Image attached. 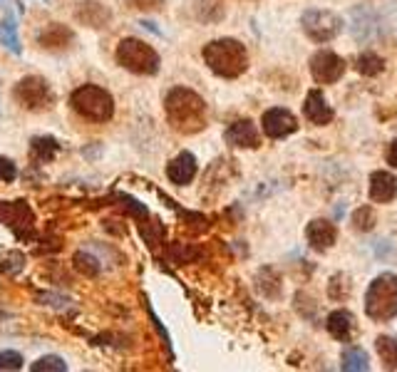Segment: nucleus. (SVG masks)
I'll return each mask as SVG.
<instances>
[{
    "label": "nucleus",
    "instance_id": "412c9836",
    "mask_svg": "<svg viewBox=\"0 0 397 372\" xmlns=\"http://www.w3.org/2000/svg\"><path fill=\"white\" fill-rule=\"evenodd\" d=\"M375 350H378V357L382 360L385 370H397V337L380 335L375 340Z\"/></svg>",
    "mask_w": 397,
    "mask_h": 372
},
{
    "label": "nucleus",
    "instance_id": "ddd939ff",
    "mask_svg": "<svg viewBox=\"0 0 397 372\" xmlns=\"http://www.w3.org/2000/svg\"><path fill=\"white\" fill-rule=\"evenodd\" d=\"M75 40L72 35V30L62 23H50L40 30V35H37V42H40L45 50H53V53H62L67 50Z\"/></svg>",
    "mask_w": 397,
    "mask_h": 372
},
{
    "label": "nucleus",
    "instance_id": "dca6fc26",
    "mask_svg": "<svg viewBox=\"0 0 397 372\" xmlns=\"http://www.w3.org/2000/svg\"><path fill=\"white\" fill-rule=\"evenodd\" d=\"M397 196V179L390 172L370 174V199L375 204H390Z\"/></svg>",
    "mask_w": 397,
    "mask_h": 372
},
{
    "label": "nucleus",
    "instance_id": "cd10ccee",
    "mask_svg": "<svg viewBox=\"0 0 397 372\" xmlns=\"http://www.w3.org/2000/svg\"><path fill=\"white\" fill-rule=\"evenodd\" d=\"M18 177V166L12 164L8 157H0V184H12Z\"/></svg>",
    "mask_w": 397,
    "mask_h": 372
},
{
    "label": "nucleus",
    "instance_id": "473e14b6",
    "mask_svg": "<svg viewBox=\"0 0 397 372\" xmlns=\"http://www.w3.org/2000/svg\"><path fill=\"white\" fill-rule=\"evenodd\" d=\"M6 3H8V0H0V6H3V8H6Z\"/></svg>",
    "mask_w": 397,
    "mask_h": 372
},
{
    "label": "nucleus",
    "instance_id": "f8f14e48",
    "mask_svg": "<svg viewBox=\"0 0 397 372\" xmlns=\"http://www.w3.org/2000/svg\"><path fill=\"white\" fill-rule=\"evenodd\" d=\"M196 172H199V166H196V157L191 152H179L166 166V177L177 186H186L194 181Z\"/></svg>",
    "mask_w": 397,
    "mask_h": 372
},
{
    "label": "nucleus",
    "instance_id": "b1692460",
    "mask_svg": "<svg viewBox=\"0 0 397 372\" xmlns=\"http://www.w3.org/2000/svg\"><path fill=\"white\" fill-rule=\"evenodd\" d=\"M72 263H75V268L87 278H92V276L100 273V260H97L92 254H87V251H78L75 258H72Z\"/></svg>",
    "mask_w": 397,
    "mask_h": 372
},
{
    "label": "nucleus",
    "instance_id": "4be33fe9",
    "mask_svg": "<svg viewBox=\"0 0 397 372\" xmlns=\"http://www.w3.org/2000/svg\"><path fill=\"white\" fill-rule=\"evenodd\" d=\"M343 367L345 372H368L370 370V360L368 353L362 348H348L343 353Z\"/></svg>",
    "mask_w": 397,
    "mask_h": 372
},
{
    "label": "nucleus",
    "instance_id": "bb28decb",
    "mask_svg": "<svg viewBox=\"0 0 397 372\" xmlns=\"http://www.w3.org/2000/svg\"><path fill=\"white\" fill-rule=\"evenodd\" d=\"M25 357L15 350H3L0 353V370H23Z\"/></svg>",
    "mask_w": 397,
    "mask_h": 372
},
{
    "label": "nucleus",
    "instance_id": "c85d7f7f",
    "mask_svg": "<svg viewBox=\"0 0 397 372\" xmlns=\"http://www.w3.org/2000/svg\"><path fill=\"white\" fill-rule=\"evenodd\" d=\"M134 3V8H142V10H149V8H161L164 0H130Z\"/></svg>",
    "mask_w": 397,
    "mask_h": 372
},
{
    "label": "nucleus",
    "instance_id": "7c9ffc66",
    "mask_svg": "<svg viewBox=\"0 0 397 372\" xmlns=\"http://www.w3.org/2000/svg\"><path fill=\"white\" fill-rule=\"evenodd\" d=\"M387 164L397 169V139L390 144V149H387Z\"/></svg>",
    "mask_w": 397,
    "mask_h": 372
},
{
    "label": "nucleus",
    "instance_id": "0eeeda50",
    "mask_svg": "<svg viewBox=\"0 0 397 372\" xmlns=\"http://www.w3.org/2000/svg\"><path fill=\"white\" fill-rule=\"evenodd\" d=\"M343 18L338 12L333 10H323V8H313V10H306L301 18V28L303 33L310 37L313 42H330L333 37H338L343 33Z\"/></svg>",
    "mask_w": 397,
    "mask_h": 372
},
{
    "label": "nucleus",
    "instance_id": "9d476101",
    "mask_svg": "<svg viewBox=\"0 0 397 372\" xmlns=\"http://www.w3.org/2000/svg\"><path fill=\"white\" fill-rule=\"evenodd\" d=\"M350 30H353V37L360 42L370 40L378 33V12L373 6H355L350 10Z\"/></svg>",
    "mask_w": 397,
    "mask_h": 372
},
{
    "label": "nucleus",
    "instance_id": "a878e982",
    "mask_svg": "<svg viewBox=\"0 0 397 372\" xmlns=\"http://www.w3.org/2000/svg\"><path fill=\"white\" fill-rule=\"evenodd\" d=\"M375 226V211L370 206H360L353 213V229L355 231H373Z\"/></svg>",
    "mask_w": 397,
    "mask_h": 372
},
{
    "label": "nucleus",
    "instance_id": "6ab92c4d",
    "mask_svg": "<svg viewBox=\"0 0 397 372\" xmlns=\"http://www.w3.org/2000/svg\"><path fill=\"white\" fill-rule=\"evenodd\" d=\"M109 18H112V12L100 3H95V0H85L78 8V20L87 28H105Z\"/></svg>",
    "mask_w": 397,
    "mask_h": 372
},
{
    "label": "nucleus",
    "instance_id": "1a4fd4ad",
    "mask_svg": "<svg viewBox=\"0 0 397 372\" xmlns=\"http://www.w3.org/2000/svg\"><path fill=\"white\" fill-rule=\"evenodd\" d=\"M261 124H263L266 136H271V139H285V136H291L293 132L298 130L296 114L283 109V107H273V109H268V112L263 114Z\"/></svg>",
    "mask_w": 397,
    "mask_h": 372
},
{
    "label": "nucleus",
    "instance_id": "20e7f679",
    "mask_svg": "<svg viewBox=\"0 0 397 372\" xmlns=\"http://www.w3.org/2000/svg\"><path fill=\"white\" fill-rule=\"evenodd\" d=\"M365 313L378 323H387L397 315V276L382 273L368 285L365 293Z\"/></svg>",
    "mask_w": 397,
    "mask_h": 372
},
{
    "label": "nucleus",
    "instance_id": "a211bd4d",
    "mask_svg": "<svg viewBox=\"0 0 397 372\" xmlns=\"http://www.w3.org/2000/svg\"><path fill=\"white\" fill-rule=\"evenodd\" d=\"M0 45L6 50H10L12 55L23 53V42H20L18 35V18H15L12 10H6V15L0 20Z\"/></svg>",
    "mask_w": 397,
    "mask_h": 372
},
{
    "label": "nucleus",
    "instance_id": "f257e3e1",
    "mask_svg": "<svg viewBox=\"0 0 397 372\" xmlns=\"http://www.w3.org/2000/svg\"><path fill=\"white\" fill-rule=\"evenodd\" d=\"M166 119L179 134H196L206 127V102L189 87H174L164 100Z\"/></svg>",
    "mask_w": 397,
    "mask_h": 372
},
{
    "label": "nucleus",
    "instance_id": "2f4dec72",
    "mask_svg": "<svg viewBox=\"0 0 397 372\" xmlns=\"http://www.w3.org/2000/svg\"><path fill=\"white\" fill-rule=\"evenodd\" d=\"M139 25H142V28H147V30H152V33H155V35H161V30L157 28V25L152 23V20H142V23H139Z\"/></svg>",
    "mask_w": 397,
    "mask_h": 372
},
{
    "label": "nucleus",
    "instance_id": "423d86ee",
    "mask_svg": "<svg viewBox=\"0 0 397 372\" xmlns=\"http://www.w3.org/2000/svg\"><path fill=\"white\" fill-rule=\"evenodd\" d=\"M12 97L23 109L28 112H45L50 109L55 102V92L48 85V80H42L37 75H28L23 77L15 87H12Z\"/></svg>",
    "mask_w": 397,
    "mask_h": 372
},
{
    "label": "nucleus",
    "instance_id": "f3484780",
    "mask_svg": "<svg viewBox=\"0 0 397 372\" xmlns=\"http://www.w3.org/2000/svg\"><path fill=\"white\" fill-rule=\"evenodd\" d=\"M326 328L335 340L348 343L350 337H353V333H355V318H353V313H348V310H335V313L328 315Z\"/></svg>",
    "mask_w": 397,
    "mask_h": 372
},
{
    "label": "nucleus",
    "instance_id": "4468645a",
    "mask_svg": "<svg viewBox=\"0 0 397 372\" xmlns=\"http://www.w3.org/2000/svg\"><path fill=\"white\" fill-rule=\"evenodd\" d=\"M303 114H306L313 124H318V127H326V124H330L333 117H335L333 107L328 105L326 95H323L320 89H310L308 92L306 105H303Z\"/></svg>",
    "mask_w": 397,
    "mask_h": 372
},
{
    "label": "nucleus",
    "instance_id": "39448f33",
    "mask_svg": "<svg viewBox=\"0 0 397 372\" xmlns=\"http://www.w3.org/2000/svg\"><path fill=\"white\" fill-rule=\"evenodd\" d=\"M117 62L125 70L134 72V75H157L159 72V53H157L152 45L136 40V37H125V40L117 45Z\"/></svg>",
    "mask_w": 397,
    "mask_h": 372
},
{
    "label": "nucleus",
    "instance_id": "393cba45",
    "mask_svg": "<svg viewBox=\"0 0 397 372\" xmlns=\"http://www.w3.org/2000/svg\"><path fill=\"white\" fill-rule=\"evenodd\" d=\"M30 372H67V362L60 355H45L30 365Z\"/></svg>",
    "mask_w": 397,
    "mask_h": 372
},
{
    "label": "nucleus",
    "instance_id": "9b49d317",
    "mask_svg": "<svg viewBox=\"0 0 397 372\" xmlns=\"http://www.w3.org/2000/svg\"><path fill=\"white\" fill-rule=\"evenodd\" d=\"M224 139L236 149H256L261 144L258 130H256V124L251 122V119H238V122H233L231 127L226 130Z\"/></svg>",
    "mask_w": 397,
    "mask_h": 372
},
{
    "label": "nucleus",
    "instance_id": "f03ea898",
    "mask_svg": "<svg viewBox=\"0 0 397 372\" xmlns=\"http://www.w3.org/2000/svg\"><path fill=\"white\" fill-rule=\"evenodd\" d=\"M204 62L213 75L224 77V80H236L249 70V53L238 40L221 37L204 48Z\"/></svg>",
    "mask_w": 397,
    "mask_h": 372
},
{
    "label": "nucleus",
    "instance_id": "aec40b11",
    "mask_svg": "<svg viewBox=\"0 0 397 372\" xmlns=\"http://www.w3.org/2000/svg\"><path fill=\"white\" fill-rule=\"evenodd\" d=\"M58 154H60V144L53 136H35V139L30 142V157H33V161H37V164H48Z\"/></svg>",
    "mask_w": 397,
    "mask_h": 372
},
{
    "label": "nucleus",
    "instance_id": "5701e85b",
    "mask_svg": "<svg viewBox=\"0 0 397 372\" xmlns=\"http://www.w3.org/2000/svg\"><path fill=\"white\" fill-rule=\"evenodd\" d=\"M355 67H358V72H360V75L375 77V75H380V72L385 70V60L380 57V55H375V53H365V55H360V57H358Z\"/></svg>",
    "mask_w": 397,
    "mask_h": 372
},
{
    "label": "nucleus",
    "instance_id": "2eb2a0df",
    "mask_svg": "<svg viewBox=\"0 0 397 372\" xmlns=\"http://www.w3.org/2000/svg\"><path fill=\"white\" fill-rule=\"evenodd\" d=\"M306 238H308V243L315 251H328L338 238V229L328 219H313L308 224V229H306Z\"/></svg>",
    "mask_w": 397,
    "mask_h": 372
},
{
    "label": "nucleus",
    "instance_id": "c756f323",
    "mask_svg": "<svg viewBox=\"0 0 397 372\" xmlns=\"http://www.w3.org/2000/svg\"><path fill=\"white\" fill-rule=\"evenodd\" d=\"M375 254H378L380 258H385V256L390 254V243H387V241H375Z\"/></svg>",
    "mask_w": 397,
    "mask_h": 372
},
{
    "label": "nucleus",
    "instance_id": "6e6552de",
    "mask_svg": "<svg viewBox=\"0 0 397 372\" xmlns=\"http://www.w3.org/2000/svg\"><path fill=\"white\" fill-rule=\"evenodd\" d=\"M348 65L340 55H335L333 50H318L310 57V75L318 85H333L338 82L340 77L345 75Z\"/></svg>",
    "mask_w": 397,
    "mask_h": 372
},
{
    "label": "nucleus",
    "instance_id": "7ed1b4c3",
    "mask_svg": "<svg viewBox=\"0 0 397 372\" xmlns=\"http://www.w3.org/2000/svg\"><path fill=\"white\" fill-rule=\"evenodd\" d=\"M70 105L87 122H109L114 117V97L100 85H80L70 95Z\"/></svg>",
    "mask_w": 397,
    "mask_h": 372
}]
</instances>
